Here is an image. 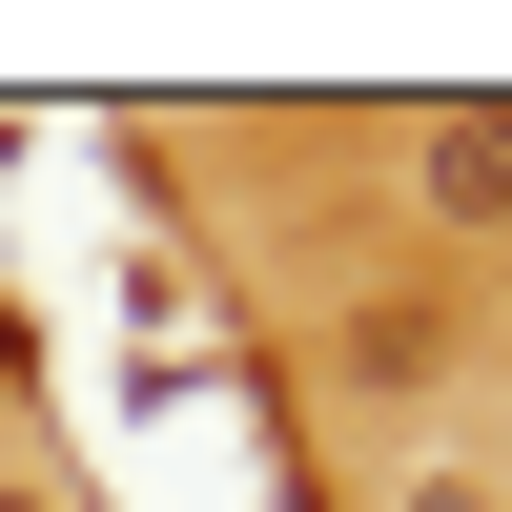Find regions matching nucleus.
<instances>
[{"label": "nucleus", "mask_w": 512, "mask_h": 512, "mask_svg": "<svg viewBox=\"0 0 512 512\" xmlns=\"http://www.w3.org/2000/svg\"><path fill=\"white\" fill-rule=\"evenodd\" d=\"M410 185H431L451 226H512V103H451L431 144H410Z\"/></svg>", "instance_id": "f257e3e1"}]
</instances>
